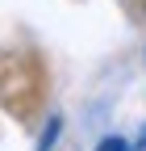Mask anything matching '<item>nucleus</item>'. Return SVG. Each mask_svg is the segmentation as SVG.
Listing matches in <instances>:
<instances>
[{
	"label": "nucleus",
	"mask_w": 146,
	"mask_h": 151,
	"mask_svg": "<svg viewBox=\"0 0 146 151\" xmlns=\"http://www.w3.org/2000/svg\"><path fill=\"white\" fill-rule=\"evenodd\" d=\"M59 130H63V118H59V113H54V118L46 122V134H42L38 151H50V147H54V139H59Z\"/></svg>",
	"instance_id": "f257e3e1"
},
{
	"label": "nucleus",
	"mask_w": 146,
	"mask_h": 151,
	"mask_svg": "<svg viewBox=\"0 0 146 151\" xmlns=\"http://www.w3.org/2000/svg\"><path fill=\"white\" fill-rule=\"evenodd\" d=\"M96 151H130V143H125V139H117V134H108V139H104Z\"/></svg>",
	"instance_id": "f03ea898"
}]
</instances>
